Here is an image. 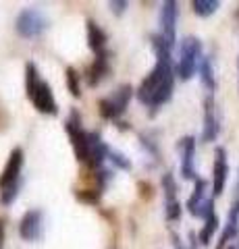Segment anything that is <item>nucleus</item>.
<instances>
[{
    "mask_svg": "<svg viewBox=\"0 0 239 249\" xmlns=\"http://www.w3.org/2000/svg\"><path fill=\"white\" fill-rule=\"evenodd\" d=\"M152 48L156 54V65L137 88V100L144 106H148L152 112H156L160 106H165L173 98L177 71L173 65V48L160 34L152 36Z\"/></svg>",
    "mask_w": 239,
    "mask_h": 249,
    "instance_id": "1",
    "label": "nucleus"
},
{
    "mask_svg": "<svg viewBox=\"0 0 239 249\" xmlns=\"http://www.w3.org/2000/svg\"><path fill=\"white\" fill-rule=\"evenodd\" d=\"M25 93H27V98L32 100V104L37 112H42V114H56L58 112V106H56L50 83H46L40 77L36 62H27L25 65Z\"/></svg>",
    "mask_w": 239,
    "mask_h": 249,
    "instance_id": "2",
    "label": "nucleus"
},
{
    "mask_svg": "<svg viewBox=\"0 0 239 249\" xmlns=\"http://www.w3.org/2000/svg\"><path fill=\"white\" fill-rule=\"evenodd\" d=\"M23 162H25V154L21 147H15L0 175V204L2 206H11L19 196Z\"/></svg>",
    "mask_w": 239,
    "mask_h": 249,
    "instance_id": "3",
    "label": "nucleus"
},
{
    "mask_svg": "<svg viewBox=\"0 0 239 249\" xmlns=\"http://www.w3.org/2000/svg\"><path fill=\"white\" fill-rule=\"evenodd\" d=\"M202 58H204V54H202V42H200V37L196 36L183 37L179 44V58H177V65H175L177 77L181 81H189L200 69Z\"/></svg>",
    "mask_w": 239,
    "mask_h": 249,
    "instance_id": "4",
    "label": "nucleus"
},
{
    "mask_svg": "<svg viewBox=\"0 0 239 249\" xmlns=\"http://www.w3.org/2000/svg\"><path fill=\"white\" fill-rule=\"evenodd\" d=\"M46 27H48V19L40 9H23L19 13L17 21H15V29L21 37L25 40H34V37H40Z\"/></svg>",
    "mask_w": 239,
    "mask_h": 249,
    "instance_id": "5",
    "label": "nucleus"
},
{
    "mask_svg": "<svg viewBox=\"0 0 239 249\" xmlns=\"http://www.w3.org/2000/svg\"><path fill=\"white\" fill-rule=\"evenodd\" d=\"M133 96V89H131V85H121L117 91H112L110 96H106L100 100V114H102V119L106 121H117L119 116L127 110L129 106V100Z\"/></svg>",
    "mask_w": 239,
    "mask_h": 249,
    "instance_id": "6",
    "label": "nucleus"
},
{
    "mask_svg": "<svg viewBox=\"0 0 239 249\" xmlns=\"http://www.w3.org/2000/svg\"><path fill=\"white\" fill-rule=\"evenodd\" d=\"M67 127V133L69 139H71V145H73V152H75V158L88 164V154H90V131H86L81 127V119L77 112H71V116L67 119L65 123Z\"/></svg>",
    "mask_w": 239,
    "mask_h": 249,
    "instance_id": "7",
    "label": "nucleus"
},
{
    "mask_svg": "<svg viewBox=\"0 0 239 249\" xmlns=\"http://www.w3.org/2000/svg\"><path fill=\"white\" fill-rule=\"evenodd\" d=\"M206 193H208V181L198 177L194 191H191V196L187 199V212L196 218H202V220L214 214V197L212 196L208 197Z\"/></svg>",
    "mask_w": 239,
    "mask_h": 249,
    "instance_id": "8",
    "label": "nucleus"
},
{
    "mask_svg": "<svg viewBox=\"0 0 239 249\" xmlns=\"http://www.w3.org/2000/svg\"><path fill=\"white\" fill-rule=\"evenodd\" d=\"M177 19H179V4L173 0L163 2L160 6V36L165 37V42L171 48L177 42Z\"/></svg>",
    "mask_w": 239,
    "mask_h": 249,
    "instance_id": "9",
    "label": "nucleus"
},
{
    "mask_svg": "<svg viewBox=\"0 0 239 249\" xmlns=\"http://www.w3.org/2000/svg\"><path fill=\"white\" fill-rule=\"evenodd\" d=\"M229 178V160L225 147H217L214 150V164H212V197L222 196Z\"/></svg>",
    "mask_w": 239,
    "mask_h": 249,
    "instance_id": "10",
    "label": "nucleus"
},
{
    "mask_svg": "<svg viewBox=\"0 0 239 249\" xmlns=\"http://www.w3.org/2000/svg\"><path fill=\"white\" fill-rule=\"evenodd\" d=\"M179 154H181V177L187 181H196L198 173H196V137H183L179 139Z\"/></svg>",
    "mask_w": 239,
    "mask_h": 249,
    "instance_id": "11",
    "label": "nucleus"
},
{
    "mask_svg": "<svg viewBox=\"0 0 239 249\" xmlns=\"http://www.w3.org/2000/svg\"><path fill=\"white\" fill-rule=\"evenodd\" d=\"M19 235L25 241H37L44 235V212L42 210H29L23 214L19 222Z\"/></svg>",
    "mask_w": 239,
    "mask_h": 249,
    "instance_id": "12",
    "label": "nucleus"
},
{
    "mask_svg": "<svg viewBox=\"0 0 239 249\" xmlns=\"http://www.w3.org/2000/svg\"><path fill=\"white\" fill-rule=\"evenodd\" d=\"M221 133V123H219V114H217V102L214 96L210 93L204 100V129H202V142L210 143L217 142V137Z\"/></svg>",
    "mask_w": 239,
    "mask_h": 249,
    "instance_id": "13",
    "label": "nucleus"
},
{
    "mask_svg": "<svg viewBox=\"0 0 239 249\" xmlns=\"http://www.w3.org/2000/svg\"><path fill=\"white\" fill-rule=\"evenodd\" d=\"M163 191H165V214H166V220H179L181 218V204L177 199V183H175V177L173 173H166L163 177Z\"/></svg>",
    "mask_w": 239,
    "mask_h": 249,
    "instance_id": "14",
    "label": "nucleus"
},
{
    "mask_svg": "<svg viewBox=\"0 0 239 249\" xmlns=\"http://www.w3.org/2000/svg\"><path fill=\"white\" fill-rule=\"evenodd\" d=\"M237 239H239V197H235L233 204H231V210L227 214V222H225V227H222L217 249H227Z\"/></svg>",
    "mask_w": 239,
    "mask_h": 249,
    "instance_id": "15",
    "label": "nucleus"
},
{
    "mask_svg": "<svg viewBox=\"0 0 239 249\" xmlns=\"http://www.w3.org/2000/svg\"><path fill=\"white\" fill-rule=\"evenodd\" d=\"M106 42H109V36L104 34V29L96 21L90 19L88 21V46L96 52V56L106 54Z\"/></svg>",
    "mask_w": 239,
    "mask_h": 249,
    "instance_id": "16",
    "label": "nucleus"
},
{
    "mask_svg": "<svg viewBox=\"0 0 239 249\" xmlns=\"http://www.w3.org/2000/svg\"><path fill=\"white\" fill-rule=\"evenodd\" d=\"M109 71H110L109 52H106V54H100V56L94 58V62H92V67H90V71H88V83L92 85V88H94V85H98L106 75H109Z\"/></svg>",
    "mask_w": 239,
    "mask_h": 249,
    "instance_id": "17",
    "label": "nucleus"
},
{
    "mask_svg": "<svg viewBox=\"0 0 239 249\" xmlns=\"http://www.w3.org/2000/svg\"><path fill=\"white\" fill-rule=\"evenodd\" d=\"M200 81H202V85L208 89V91H214L217 89V77H214V69H212V58L210 56H204L202 62H200Z\"/></svg>",
    "mask_w": 239,
    "mask_h": 249,
    "instance_id": "18",
    "label": "nucleus"
},
{
    "mask_svg": "<svg viewBox=\"0 0 239 249\" xmlns=\"http://www.w3.org/2000/svg\"><path fill=\"white\" fill-rule=\"evenodd\" d=\"M217 229H219V216H217V212H214L212 216H208L206 220H204V229L200 231L198 241L202 245H210V241L214 237V232H217Z\"/></svg>",
    "mask_w": 239,
    "mask_h": 249,
    "instance_id": "19",
    "label": "nucleus"
},
{
    "mask_svg": "<svg viewBox=\"0 0 239 249\" xmlns=\"http://www.w3.org/2000/svg\"><path fill=\"white\" fill-rule=\"evenodd\" d=\"M219 6H221L219 0H194L191 2V9H194L198 17H210V15L219 11Z\"/></svg>",
    "mask_w": 239,
    "mask_h": 249,
    "instance_id": "20",
    "label": "nucleus"
},
{
    "mask_svg": "<svg viewBox=\"0 0 239 249\" xmlns=\"http://www.w3.org/2000/svg\"><path fill=\"white\" fill-rule=\"evenodd\" d=\"M67 85H69V91H71L73 98L81 96V91H79V75H77V71L73 67L67 69Z\"/></svg>",
    "mask_w": 239,
    "mask_h": 249,
    "instance_id": "21",
    "label": "nucleus"
},
{
    "mask_svg": "<svg viewBox=\"0 0 239 249\" xmlns=\"http://www.w3.org/2000/svg\"><path fill=\"white\" fill-rule=\"evenodd\" d=\"M109 160H110L117 168H121V170H129V168H131L129 158H125V156H123L121 152H117V150H109Z\"/></svg>",
    "mask_w": 239,
    "mask_h": 249,
    "instance_id": "22",
    "label": "nucleus"
},
{
    "mask_svg": "<svg viewBox=\"0 0 239 249\" xmlns=\"http://www.w3.org/2000/svg\"><path fill=\"white\" fill-rule=\"evenodd\" d=\"M109 6H110V11H114L117 15H123L125 9H129V2H117V0H114V2H109Z\"/></svg>",
    "mask_w": 239,
    "mask_h": 249,
    "instance_id": "23",
    "label": "nucleus"
},
{
    "mask_svg": "<svg viewBox=\"0 0 239 249\" xmlns=\"http://www.w3.org/2000/svg\"><path fill=\"white\" fill-rule=\"evenodd\" d=\"M189 241H191L189 249H196V245H198V239H196V235H194V232H189Z\"/></svg>",
    "mask_w": 239,
    "mask_h": 249,
    "instance_id": "24",
    "label": "nucleus"
},
{
    "mask_svg": "<svg viewBox=\"0 0 239 249\" xmlns=\"http://www.w3.org/2000/svg\"><path fill=\"white\" fill-rule=\"evenodd\" d=\"M2 237H4V224L0 220V241H2Z\"/></svg>",
    "mask_w": 239,
    "mask_h": 249,
    "instance_id": "25",
    "label": "nucleus"
},
{
    "mask_svg": "<svg viewBox=\"0 0 239 249\" xmlns=\"http://www.w3.org/2000/svg\"><path fill=\"white\" fill-rule=\"evenodd\" d=\"M227 249H239V239H237V241H235V243H231V245H229V247H227Z\"/></svg>",
    "mask_w": 239,
    "mask_h": 249,
    "instance_id": "26",
    "label": "nucleus"
},
{
    "mask_svg": "<svg viewBox=\"0 0 239 249\" xmlns=\"http://www.w3.org/2000/svg\"><path fill=\"white\" fill-rule=\"evenodd\" d=\"M235 197H239V175H237V187H235Z\"/></svg>",
    "mask_w": 239,
    "mask_h": 249,
    "instance_id": "27",
    "label": "nucleus"
}]
</instances>
